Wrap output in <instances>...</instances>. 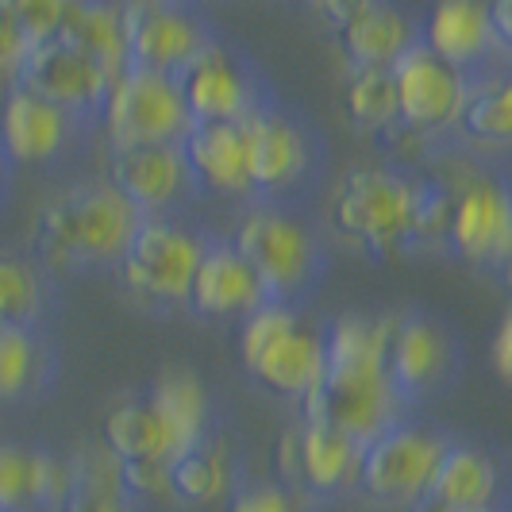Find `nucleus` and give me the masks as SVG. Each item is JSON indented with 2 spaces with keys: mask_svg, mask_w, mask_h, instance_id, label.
I'll return each mask as SVG.
<instances>
[{
  "mask_svg": "<svg viewBox=\"0 0 512 512\" xmlns=\"http://www.w3.org/2000/svg\"><path fill=\"white\" fill-rule=\"evenodd\" d=\"M143 212L108 181V185H74L58 193L35 220V243L54 266H89L124 258Z\"/></svg>",
  "mask_w": 512,
  "mask_h": 512,
  "instance_id": "f257e3e1",
  "label": "nucleus"
},
{
  "mask_svg": "<svg viewBox=\"0 0 512 512\" xmlns=\"http://www.w3.org/2000/svg\"><path fill=\"white\" fill-rule=\"evenodd\" d=\"M335 228L370 251H393L428 224V197L416 181L378 166L351 170L332 201Z\"/></svg>",
  "mask_w": 512,
  "mask_h": 512,
  "instance_id": "f03ea898",
  "label": "nucleus"
},
{
  "mask_svg": "<svg viewBox=\"0 0 512 512\" xmlns=\"http://www.w3.org/2000/svg\"><path fill=\"white\" fill-rule=\"evenodd\" d=\"M243 362L258 382L285 397H308L324 370H328V347L316 332L297 324V316L282 305H262L247 316L243 335Z\"/></svg>",
  "mask_w": 512,
  "mask_h": 512,
  "instance_id": "7ed1b4c3",
  "label": "nucleus"
},
{
  "mask_svg": "<svg viewBox=\"0 0 512 512\" xmlns=\"http://www.w3.org/2000/svg\"><path fill=\"white\" fill-rule=\"evenodd\" d=\"M104 128L116 151L185 139L193 128V116L181 97V81L139 66L120 70L104 97Z\"/></svg>",
  "mask_w": 512,
  "mask_h": 512,
  "instance_id": "20e7f679",
  "label": "nucleus"
},
{
  "mask_svg": "<svg viewBox=\"0 0 512 512\" xmlns=\"http://www.w3.org/2000/svg\"><path fill=\"white\" fill-rule=\"evenodd\" d=\"M201 258H205V247L189 231L162 220H143V228L135 231L120 262H124V278L139 297L170 305L189 297Z\"/></svg>",
  "mask_w": 512,
  "mask_h": 512,
  "instance_id": "39448f33",
  "label": "nucleus"
},
{
  "mask_svg": "<svg viewBox=\"0 0 512 512\" xmlns=\"http://www.w3.org/2000/svg\"><path fill=\"white\" fill-rule=\"evenodd\" d=\"M447 447L420 428H389L362 447V486L382 501H412L436 482Z\"/></svg>",
  "mask_w": 512,
  "mask_h": 512,
  "instance_id": "423d86ee",
  "label": "nucleus"
},
{
  "mask_svg": "<svg viewBox=\"0 0 512 512\" xmlns=\"http://www.w3.org/2000/svg\"><path fill=\"white\" fill-rule=\"evenodd\" d=\"M124 39H128V66L170 77L185 70L212 43L197 16L158 0L124 4Z\"/></svg>",
  "mask_w": 512,
  "mask_h": 512,
  "instance_id": "0eeeda50",
  "label": "nucleus"
},
{
  "mask_svg": "<svg viewBox=\"0 0 512 512\" xmlns=\"http://www.w3.org/2000/svg\"><path fill=\"white\" fill-rule=\"evenodd\" d=\"M389 70H393V81H397L401 120L409 128L432 131L462 116V104H466L470 85L462 81V74L455 66L439 62L424 43H412L409 51L401 54Z\"/></svg>",
  "mask_w": 512,
  "mask_h": 512,
  "instance_id": "6e6552de",
  "label": "nucleus"
},
{
  "mask_svg": "<svg viewBox=\"0 0 512 512\" xmlns=\"http://www.w3.org/2000/svg\"><path fill=\"white\" fill-rule=\"evenodd\" d=\"M235 251L255 270L266 293L297 289L312 266L308 231L282 212H251L235 231Z\"/></svg>",
  "mask_w": 512,
  "mask_h": 512,
  "instance_id": "1a4fd4ad",
  "label": "nucleus"
},
{
  "mask_svg": "<svg viewBox=\"0 0 512 512\" xmlns=\"http://www.w3.org/2000/svg\"><path fill=\"white\" fill-rule=\"evenodd\" d=\"M20 89L51 101L54 108H89L108 97V85H112V74L104 70L97 58L81 54L77 47L62 43V39H51V43H39L24 54L20 62Z\"/></svg>",
  "mask_w": 512,
  "mask_h": 512,
  "instance_id": "9d476101",
  "label": "nucleus"
},
{
  "mask_svg": "<svg viewBox=\"0 0 512 512\" xmlns=\"http://www.w3.org/2000/svg\"><path fill=\"white\" fill-rule=\"evenodd\" d=\"M397 412V385L389 378L378 382H343L320 378V385L305 397V424H324L335 432H347L359 443H370L393 428Z\"/></svg>",
  "mask_w": 512,
  "mask_h": 512,
  "instance_id": "9b49d317",
  "label": "nucleus"
},
{
  "mask_svg": "<svg viewBox=\"0 0 512 512\" xmlns=\"http://www.w3.org/2000/svg\"><path fill=\"white\" fill-rule=\"evenodd\" d=\"M328 20L335 24V35L343 43L355 70H374V66H393L412 43V20L405 12L374 4V0H347V4H328Z\"/></svg>",
  "mask_w": 512,
  "mask_h": 512,
  "instance_id": "f8f14e48",
  "label": "nucleus"
},
{
  "mask_svg": "<svg viewBox=\"0 0 512 512\" xmlns=\"http://www.w3.org/2000/svg\"><path fill=\"white\" fill-rule=\"evenodd\" d=\"M451 239L459 255L474 262H501L512 251V193L497 181L478 178L451 208Z\"/></svg>",
  "mask_w": 512,
  "mask_h": 512,
  "instance_id": "ddd939ff",
  "label": "nucleus"
},
{
  "mask_svg": "<svg viewBox=\"0 0 512 512\" xmlns=\"http://www.w3.org/2000/svg\"><path fill=\"white\" fill-rule=\"evenodd\" d=\"M181 97L193 124H239L247 120V81L220 43H208L181 70Z\"/></svg>",
  "mask_w": 512,
  "mask_h": 512,
  "instance_id": "4468645a",
  "label": "nucleus"
},
{
  "mask_svg": "<svg viewBox=\"0 0 512 512\" xmlns=\"http://www.w3.org/2000/svg\"><path fill=\"white\" fill-rule=\"evenodd\" d=\"M189 162L181 143H158V147H131L112 158V185L139 208H162L189 185Z\"/></svg>",
  "mask_w": 512,
  "mask_h": 512,
  "instance_id": "2eb2a0df",
  "label": "nucleus"
},
{
  "mask_svg": "<svg viewBox=\"0 0 512 512\" xmlns=\"http://www.w3.org/2000/svg\"><path fill=\"white\" fill-rule=\"evenodd\" d=\"M397 320L385 316H347L328 335V378L343 382H378L389 378V343Z\"/></svg>",
  "mask_w": 512,
  "mask_h": 512,
  "instance_id": "dca6fc26",
  "label": "nucleus"
},
{
  "mask_svg": "<svg viewBox=\"0 0 512 512\" xmlns=\"http://www.w3.org/2000/svg\"><path fill=\"white\" fill-rule=\"evenodd\" d=\"M185 162L189 174L220 193H247L251 185V166H247V139L243 124H193L185 143Z\"/></svg>",
  "mask_w": 512,
  "mask_h": 512,
  "instance_id": "f3484780",
  "label": "nucleus"
},
{
  "mask_svg": "<svg viewBox=\"0 0 512 512\" xmlns=\"http://www.w3.org/2000/svg\"><path fill=\"white\" fill-rule=\"evenodd\" d=\"M189 301L208 316H231V312H255L266 305V289L235 247H212L197 266Z\"/></svg>",
  "mask_w": 512,
  "mask_h": 512,
  "instance_id": "a211bd4d",
  "label": "nucleus"
},
{
  "mask_svg": "<svg viewBox=\"0 0 512 512\" xmlns=\"http://www.w3.org/2000/svg\"><path fill=\"white\" fill-rule=\"evenodd\" d=\"M66 139V112L51 101L16 89L0 108V143L16 162H43Z\"/></svg>",
  "mask_w": 512,
  "mask_h": 512,
  "instance_id": "6ab92c4d",
  "label": "nucleus"
},
{
  "mask_svg": "<svg viewBox=\"0 0 512 512\" xmlns=\"http://www.w3.org/2000/svg\"><path fill=\"white\" fill-rule=\"evenodd\" d=\"M66 497H70V462L0 443V512L24 505H66Z\"/></svg>",
  "mask_w": 512,
  "mask_h": 512,
  "instance_id": "aec40b11",
  "label": "nucleus"
},
{
  "mask_svg": "<svg viewBox=\"0 0 512 512\" xmlns=\"http://www.w3.org/2000/svg\"><path fill=\"white\" fill-rule=\"evenodd\" d=\"M243 139H247V166H251V185L278 189L285 181H293L305 170V139L282 116H266V112H247Z\"/></svg>",
  "mask_w": 512,
  "mask_h": 512,
  "instance_id": "412c9836",
  "label": "nucleus"
},
{
  "mask_svg": "<svg viewBox=\"0 0 512 512\" xmlns=\"http://www.w3.org/2000/svg\"><path fill=\"white\" fill-rule=\"evenodd\" d=\"M58 39L97 58L108 74L128 70V39H124V8L112 4H66Z\"/></svg>",
  "mask_w": 512,
  "mask_h": 512,
  "instance_id": "4be33fe9",
  "label": "nucleus"
},
{
  "mask_svg": "<svg viewBox=\"0 0 512 512\" xmlns=\"http://www.w3.org/2000/svg\"><path fill=\"white\" fill-rule=\"evenodd\" d=\"M493 43V24L489 8L470 4V0H443L428 16V51L447 66H466Z\"/></svg>",
  "mask_w": 512,
  "mask_h": 512,
  "instance_id": "5701e85b",
  "label": "nucleus"
},
{
  "mask_svg": "<svg viewBox=\"0 0 512 512\" xmlns=\"http://www.w3.org/2000/svg\"><path fill=\"white\" fill-rule=\"evenodd\" d=\"M166 436L174 443V455H189L197 443H205V416H208V397H205V385L197 382L193 374L185 370H170L162 374L158 385L151 389V401H147Z\"/></svg>",
  "mask_w": 512,
  "mask_h": 512,
  "instance_id": "b1692460",
  "label": "nucleus"
},
{
  "mask_svg": "<svg viewBox=\"0 0 512 512\" xmlns=\"http://www.w3.org/2000/svg\"><path fill=\"white\" fill-rule=\"evenodd\" d=\"M428 493L443 512H486L497 493V470L486 455L455 447L443 455Z\"/></svg>",
  "mask_w": 512,
  "mask_h": 512,
  "instance_id": "393cba45",
  "label": "nucleus"
},
{
  "mask_svg": "<svg viewBox=\"0 0 512 512\" xmlns=\"http://www.w3.org/2000/svg\"><path fill=\"white\" fill-rule=\"evenodd\" d=\"M104 447L120 462H178L174 443L147 401H124L104 416Z\"/></svg>",
  "mask_w": 512,
  "mask_h": 512,
  "instance_id": "a878e982",
  "label": "nucleus"
},
{
  "mask_svg": "<svg viewBox=\"0 0 512 512\" xmlns=\"http://www.w3.org/2000/svg\"><path fill=\"white\" fill-rule=\"evenodd\" d=\"M62 512H131L124 466L108 447H85L70 462V497Z\"/></svg>",
  "mask_w": 512,
  "mask_h": 512,
  "instance_id": "bb28decb",
  "label": "nucleus"
},
{
  "mask_svg": "<svg viewBox=\"0 0 512 512\" xmlns=\"http://www.w3.org/2000/svg\"><path fill=\"white\" fill-rule=\"evenodd\" d=\"M447 366V339L428 320H397L389 343V382L397 389H424Z\"/></svg>",
  "mask_w": 512,
  "mask_h": 512,
  "instance_id": "cd10ccee",
  "label": "nucleus"
},
{
  "mask_svg": "<svg viewBox=\"0 0 512 512\" xmlns=\"http://www.w3.org/2000/svg\"><path fill=\"white\" fill-rule=\"evenodd\" d=\"M362 447L355 436L335 432L324 424H305L301 428V478L312 489L343 486L362 462Z\"/></svg>",
  "mask_w": 512,
  "mask_h": 512,
  "instance_id": "c85d7f7f",
  "label": "nucleus"
},
{
  "mask_svg": "<svg viewBox=\"0 0 512 512\" xmlns=\"http://www.w3.org/2000/svg\"><path fill=\"white\" fill-rule=\"evenodd\" d=\"M174 489L189 501H220L231 489V459L224 443H197L174 462Z\"/></svg>",
  "mask_w": 512,
  "mask_h": 512,
  "instance_id": "c756f323",
  "label": "nucleus"
},
{
  "mask_svg": "<svg viewBox=\"0 0 512 512\" xmlns=\"http://www.w3.org/2000/svg\"><path fill=\"white\" fill-rule=\"evenodd\" d=\"M347 112L359 128H389L393 120H401L397 108V81L389 66H374V70H355L347 81Z\"/></svg>",
  "mask_w": 512,
  "mask_h": 512,
  "instance_id": "7c9ffc66",
  "label": "nucleus"
},
{
  "mask_svg": "<svg viewBox=\"0 0 512 512\" xmlns=\"http://www.w3.org/2000/svg\"><path fill=\"white\" fill-rule=\"evenodd\" d=\"M459 120L474 139L512 143V81H489L470 89Z\"/></svg>",
  "mask_w": 512,
  "mask_h": 512,
  "instance_id": "2f4dec72",
  "label": "nucleus"
},
{
  "mask_svg": "<svg viewBox=\"0 0 512 512\" xmlns=\"http://www.w3.org/2000/svg\"><path fill=\"white\" fill-rule=\"evenodd\" d=\"M35 374V339L24 324H0V401L20 397Z\"/></svg>",
  "mask_w": 512,
  "mask_h": 512,
  "instance_id": "473e14b6",
  "label": "nucleus"
},
{
  "mask_svg": "<svg viewBox=\"0 0 512 512\" xmlns=\"http://www.w3.org/2000/svg\"><path fill=\"white\" fill-rule=\"evenodd\" d=\"M35 308H39L35 274L12 258H0V324H24Z\"/></svg>",
  "mask_w": 512,
  "mask_h": 512,
  "instance_id": "72a5a7b5",
  "label": "nucleus"
},
{
  "mask_svg": "<svg viewBox=\"0 0 512 512\" xmlns=\"http://www.w3.org/2000/svg\"><path fill=\"white\" fill-rule=\"evenodd\" d=\"M16 8V20L24 31L27 47H39V43H51L58 39V27H62V0H12Z\"/></svg>",
  "mask_w": 512,
  "mask_h": 512,
  "instance_id": "f704fd0d",
  "label": "nucleus"
},
{
  "mask_svg": "<svg viewBox=\"0 0 512 512\" xmlns=\"http://www.w3.org/2000/svg\"><path fill=\"white\" fill-rule=\"evenodd\" d=\"M124 466V489L143 497H166L174 493V466L170 462H120Z\"/></svg>",
  "mask_w": 512,
  "mask_h": 512,
  "instance_id": "c9c22d12",
  "label": "nucleus"
},
{
  "mask_svg": "<svg viewBox=\"0 0 512 512\" xmlns=\"http://www.w3.org/2000/svg\"><path fill=\"white\" fill-rule=\"evenodd\" d=\"M27 51H31V47H27L24 31H20L12 0H0V74L20 70V62H24Z\"/></svg>",
  "mask_w": 512,
  "mask_h": 512,
  "instance_id": "e433bc0d",
  "label": "nucleus"
},
{
  "mask_svg": "<svg viewBox=\"0 0 512 512\" xmlns=\"http://www.w3.org/2000/svg\"><path fill=\"white\" fill-rule=\"evenodd\" d=\"M231 512H293V501H289L285 489L258 486V489H251V493H243V497H235Z\"/></svg>",
  "mask_w": 512,
  "mask_h": 512,
  "instance_id": "4c0bfd02",
  "label": "nucleus"
},
{
  "mask_svg": "<svg viewBox=\"0 0 512 512\" xmlns=\"http://www.w3.org/2000/svg\"><path fill=\"white\" fill-rule=\"evenodd\" d=\"M493 366H497V374L505 382H512V308L505 312L501 328L493 335Z\"/></svg>",
  "mask_w": 512,
  "mask_h": 512,
  "instance_id": "58836bf2",
  "label": "nucleus"
},
{
  "mask_svg": "<svg viewBox=\"0 0 512 512\" xmlns=\"http://www.w3.org/2000/svg\"><path fill=\"white\" fill-rule=\"evenodd\" d=\"M278 462H282V474L285 478H301V428H289L278 443Z\"/></svg>",
  "mask_w": 512,
  "mask_h": 512,
  "instance_id": "ea45409f",
  "label": "nucleus"
},
{
  "mask_svg": "<svg viewBox=\"0 0 512 512\" xmlns=\"http://www.w3.org/2000/svg\"><path fill=\"white\" fill-rule=\"evenodd\" d=\"M489 24H493V39H501L505 47H512V0L489 4Z\"/></svg>",
  "mask_w": 512,
  "mask_h": 512,
  "instance_id": "a19ab883",
  "label": "nucleus"
},
{
  "mask_svg": "<svg viewBox=\"0 0 512 512\" xmlns=\"http://www.w3.org/2000/svg\"><path fill=\"white\" fill-rule=\"evenodd\" d=\"M501 262H505V274H509V282H512V251L505 258H501Z\"/></svg>",
  "mask_w": 512,
  "mask_h": 512,
  "instance_id": "79ce46f5",
  "label": "nucleus"
}]
</instances>
